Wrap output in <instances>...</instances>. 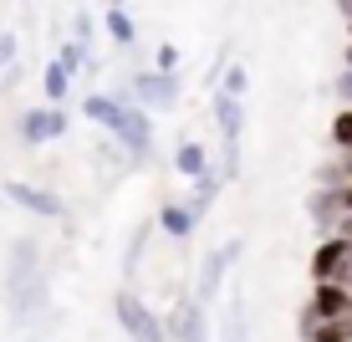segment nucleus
<instances>
[{
    "mask_svg": "<svg viewBox=\"0 0 352 342\" xmlns=\"http://www.w3.org/2000/svg\"><path fill=\"white\" fill-rule=\"evenodd\" d=\"M143 246H148V225H143V230H133V240H128V255H123V271H128V276L138 271V255H143Z\"/></svg>",
    "mask_w": 352,
    "mask_h": 342,
    "instance_id": "nucleus-21",
    "label": "nucleus"
},
{
    "mask_svg": "<svg viewBox=\"0 0 352 342\" xmlns=\"http://www.w3.org/2000/svg\"><path fill=\"white\" fill-rule=\"evenodd\" d=\"M118 138L128 143V153H133V158H148V153H153V123H148V113L128 103L123 123H118Z\"/></svg>",
    "mask_w": 352,
    "mask_h": 342,
    "instance_id": "nucleus-7",
    "label": "nucleus"
},
{
    "mask_svg": "<svg viewBox=\"0 0 352 342\" xmlns=\"http://www.w3.org/2000/svg\"><path fill=\"white\" fill-rule=\"evenodd\" d=\"M337 92H342V97H347V103H352V67L342 72V77H337Z\"/></svg>",
    "mask_w": 352,
    "mask_h": 342,
    "instance_id": "nucleus-26",
    "label": "nucleus"
},
{
    "mask_svg": "<svg viewBox=\"0 0 352 342\" xmlns=\"http://www.w3.org/2000/svg\"><path fill=\"white\" fill-rule=\"evenodd\" d=\"M67 133V113L62 107H31L26 118H21V143H52Z\"/></svg>",
    "mask_w": 352,
    "mask_h": 342,
    "instance_id": "nucleus-4",
    "label": "nucleus"
},
{
    "mask_svg": "<svg viewBox=\"0 0 352 342\" xmlns=\"http://www.w3.org/2000/svg\"><path fill=\"white\" fill-rule=\"evenodd\" d=\"M311 215H317V225H322V230H337V225H342V215H347V204H342V184H322L317 194H311Z\"/></svg>",
    "mask_w": 352,
    "mask_h": 342,
    "instance_id": "nucleus-11",
    "label": "nucleus"
},
{
    "mask_svg": "<svg viewBox=\"0 0 352 342\" xmlns=\"http://www.w3.org/2000/svg\"><path fill=\"white\" fill-rule=\"evenodd\" d=\"M168 332H174V342H204V301L184 297L168 317Z\"/></svg>",
    "mask_w": 352,
    "mask_h": 342,
    "instance_id": "nucleus-8",
    "label": "nucleus"
},
{
    "mask_svg": "<svg viewBox=\"0 0 352 342\" xmlns=\"http://www.w3.org/2000/svg\"><path fill=\"white\" fill-rule=\"evenodd\" d=\"M214 194H220V174H199V179H194V215L210 210Z\"/></svg>",
    "mask_w": 352,
    "mask_h": 342,
    "instance_id": "nucleus-19",
    "label": "nucleus"
},
{
    "mask_svg": "<svg viewBox=\"0 0 352 342\" xmlns=\"http://www.w3.org/2000/svg\"><path fill=\"white\" fill-rule=\"evenodd\" d=\"M159 225L168 230V235H179L184 240L189 230H194V210H179V204H164V215H159Z\"/></svg>",
    "mask_w": 352,
    "mask_h": 342,
    "instance_id": "nucleus-16",
    "label": "nucleus"
},
{
    "mask_svg": "<svg viewBox=\"0 0 352 342\" xmlns=\"http://www.w3.org/2000/svg\"><path fill=\"white\" fill-rule=\"evenodd\" d=\"M6 200L21 204V210H31V215H46V220L62 215V200H56L52 189H41V184H21L16 179V184H6Z\"/></svg>",
    "mask_w": 352,
    "mask_h": 342,
    "instance_id": "nucleus-10",
    "label": "nucleus"
},
{
    "mask_svg": "<svg viewBox=\"0 0 352 342\" xmlns=\"http://www.w3.org/2000/svg\"><path fill=\"white\" fill-rule=\"evenodd\" d=\"M6 297H10V312L16 317H36L46 307V271H41V246L31 235L10 240V255H6Z\"/></svg>",
    "mask_w": 352,
    "mask_h": 342,
    "instance_id": "nucleus-1",
    "label": "nucleus"
},
{
    "mask_svg": "<svg viewBox=\"0 0 352 342\" xmlns=\"http://www.w3.org/2000/svg\"><path fill=\"white\" fill-rule=\"evenodd\" d=\"M107 36H113V41H133V36H138V26H133V16H128V10L123 6H113V10H107Z\"/></svg>",
    "mask_w": 352,
    "mask_h": 342,
    "instance_id": "nucleus-17",
    "label": "nucleus"
},
{
    "mask_svg": "<svg viewBox=\"0 0 352 342\" xmlns=\"http://www.w3.org/2000/svg\"><path fill=\"white\" fill-rule=\"evenodd\" d=\"M337 281H342V286L352 291V266H347V271H342V276H337Z\"/></svg>",
    "mask_w": 352,
    "mask_h": 342,
    "instance_id": "nucleus-29",
    "label": "nucleus"
},
{
    "mask_svg": "<svg viewBox=\"0 0 352 342\" xmlns=\"http://www.w3.org/2000/svg\"><path fill=\"white\" fill-rule=\"evenodd\" d=\"M113 312H118V322H123V332H128L133 342H168V337H164V322H159L148 307H143L133 291H118Z\"/></svg>",
    "mask_w": 352,
    "mask_h": 342,
    "instance_id": "nucleus-3",
    "label": "nucleus"
},
{
    "mask_svg": "<svg viewBox=\"0 0 352 342\" xmlns=\"http://www.w3.org/2000/svg\"><path fill=\"white\" fill-rule=\"evenodd\" d=\"M337 6H342V16H347V21H352V0H337Z\"/></svg>",
    "mask_w": 352,
    "mask_h": 342,
    "instance_id": "nucleus-30",
    "label": "nucleus"
},
{
    "mask_svg": "<svg viewBox=\"0 0 352 342\" xmlns=\"http://www.w3.org/2000/svg\"><path fill=\"white\" fill-rule=\"evenodd\" d=\"M347 266H352V240H347V235L322 240L317 255H311V276H317V281H337Z\"/></svg>",
    "mask_w": 352,
    "mask_h": 342,
    "instance_id": "nucleus-6",
    "label": "nucleus"
},
{
    "mask_svg": "<svg viewBox=\"0 0 352 342\" xmlns=\"http://www.w3.org/2000/svg\"><path fill=\"white\" fill-rule=\"evenodd\" d=\"M240 255V240H230V246H220V250H210L204 255V271H199V301H214L220 297V276L230 271V261Z\"/></svg>",
    "mask_w": 352,
    "mask_h": 342,
    "instance_id": "nucleus-9",
    "label": "nucleus"
},
{
    "mask_svg": "<svg viewBox=\"0 0 352 342\" xmlns=\"http://www.w3.org/2000/svg\"><path fill=\"white\" fill-rule=\"evenodd\" d=\"M342 204H347V215H352V179L342 184Z\"/></svg>",
    "mask_w": 352,
    "mask_h": 342,
    "instance_id": "nucleus-28",
    "label": "nucleus"
},
{
    "mask_svg": "<svg viewBox=\"0 0 352 342\" xmlns=\"http://www.w3.org/2000/svg\"><path fill=\"white\" fill-rule=\"evenodd\" d=\"M337 235H347V240H352V215H342V225H337Z\"/></svg>",
    "mask_w": 352,
    "mask_h": 342,
    "instance_id": "nucleus-27",
    "label": "nucleus"
},
{
    "mask_svg": "<svg viewBox=\"0 0 352 342\" xmlns=\"http://www.w3.org/2000/svg\"><path fill=\"white\" fill-rule=\"evenodd\" d=\"M174 164H179V174H189V179H199V174H210V169H204V149H199V143H179V153H174Z\"/></svg>",
    "mask_w": 352,
    "mask_h": 342,
    "instance_id": "nucleus-15",
    "label": "nucleus"
},
{
    "mask_svg": "<svg viewBox=\"0 0 352 342\" xmlns=\"http://www.w3.org/2000/svg\"><path fill=\"white\" fill-rule=\"evenodd\" d=\"M133 97H143L148 107H174L179 103V77L174 72H138L133 77Z\"/></svg>",
    "mask_w": 352,
    "mask_h": 342,
    "instance_id": "nucleus-5",
    "label": "nucleus"
},
{
    "mask_svg": "<svg viewBox=\"0 0 352 342\" xmlns=\"http://www.w3.org/2000/svg\"><path fill=\"white\" fill-rule=\"evenodd\" d=\"M56 62H62L72 77H77L82 67H87V41H62V52H56Z\"/></svg>",
    "mask_w": 352,
    "mask_h": 342,
    "instance_id": "nucleus-20",
    "label": "nucleus"
},
{
    "mask_svg": "<svg viewBox=\"0 0 352 342\" xmlns=\"http://www.w3.org/2000/svg\"><path fill=\"white\" fill-rule=\"evenodd\" d=\"M41 87H46V103H67V87H72V72L62 62H46V77H41Z\"/></svg>",
    "mask_w": 352,
    "mask_h": 342,
    "instance_id": "nucleus-14",
    "label": "nucleus"
},
{
    "mask_svg": "<svg viewBox=\"0 0 352 342\" xmlns=\"http://www.w3.org/2000/svg\"><path fill=\"white\" fill-rule=\"evenodd\" d=\"M225 92H235V97L245 92V67H230L225 72Z\"/></svg>",
    "mask_w": 352,
    "mask_h": 342,
    "instance_id": "nucleus-24",
    "label": "nucleus"
},
{
    "mask_svg": "<svg viewBox=\"0 0 352 342\" xmlns=\"http://www.w3.org/2000/svg\"><path fill=\"white\" fill-rule=\"evenodd\" d=\"M159 72H179V46H159Z\"/></svg>",
    "mask_w": 352,
    "mask_h": 342,
    "instance_id": "nucleus-23",
    "label": "nucleus"
},
{
    "mask_svg": "<svg viewBox=\"0 0 352 342\" xmlns=\"http://www.w3.org/2000/svg\"><path fill=\"white\" fill-rule=\"evenodd\" d=\"M10 56H16V36H0V67H10Z\"/></svg>",
    "mask_w": 352,
    "mask_h": 342,
    "instance_id": "nucleus-25",
    "label": "nucleus"
},
{
    "mask_svg": "<svg viewBox=\"0 0 352 342\" xmlns=\"http://www.w3.org/2000/svg\"><path fill=\"white\" fill-rule=\"evenodd\" d=\"M347 67H352V41H347Z\"/></svg>",
    "mask_w": 352,
    "mask_h": 342,
    "instance_id": "nucleus-31",
    "label": "nucleus"
},
{
    "mask_svg": "<svg viewBox=\"0 0 352 342\" xmlns=\"http://www.w3.org/2000/svg\"><path fill=\"white\" fill-rule=\"evenodd\" d=\"M82 113H87L92 123H102V128L118 133V123H123V113H128V97H102V92H92L87 103H82Z\"/></svg>",
    "mask_w": 352,
    "mask_h": 342,
    "instance_id": "nucleus-13",
    "label": "nucleus"
},
{
    "mask_svg": "<svg viewBox=\"0 0 352 342\" xmlns=\"http://www.w3.org/2000/svg\"><path fill=\"white\" fill-rule=\"evenodd\" d=\"M332 143H337V149H352V107H347V113H337V123H332Z\"/></svg>",
    "mask_w": 352,
    "mask_h": 342,
    "instance_id": "nucleus-22",
    "label": "nucleus"
},
{
    "mask_svg": "<svg viewBox=\"0 0 352 342\" xmlns=\"http://www.w3.org/2000/svg\"><path fill=\"white\" fill-rule=\"evenodd\" d=\"M214 123L225 133V179H235L240 174V123H245V107H240L235 92L214 97Z\"/></svg>",
    "mask_w": 352,
    "mask_h": 342,
    "instance_id": "nucleus-2",
    "label": "nucleus"
},
{
    "mask_svg": "<svg viewBox=\"0 0 352 342\" xmlns=\"http://www.w3.org/2000/svg\"><path fill=\"white\" fill-rule=\"evenodd\" d=\"M311 307L322 312V322H327V317H342V312H352V291L342 286V281H317V291H311Z\"/></svg>",
    "mask_w": 352,
    "mask_h": 342,
    "instance_id": "nucleus-12",
    "label": "nucleus"
},
{
    "mask_svg": "<svg viewBox=\"0 0 352 342\" xmlns=\"http://www.w3.org/2000/svg\"><path fill=\"white\" fill-rule=\"evenodd\" d=\"M220 342H245V307L240 301H225V332Z\"/></svg>",
    "mask_w": 352,
    "mask_h": 342,
    "instance_id": "nucleus-18",
    "label": "nucleus"
}]
</instances>
